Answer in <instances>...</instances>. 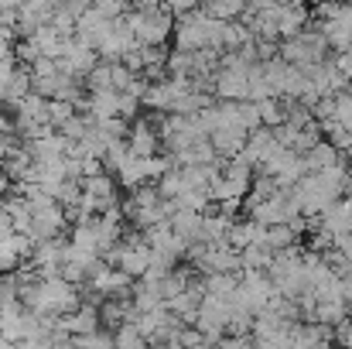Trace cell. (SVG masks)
Instances as JSON below:
<instances>
[{"label":"cell","mask_w":352,"mask_h":349,"mask_svg":"<svg viewBox=\"0 0 352 349\" xmlns=\"http://www.w3.org/2000/svg\"><path fill=\"white\" fill-rule=\"evenodd\" d=\"M123 21L130 24L133 41H137L140 48H157V45H164V41L171 38V31H175V21L168 17L164 3H151V0L130 7Z\"/></svg>","instance_id":"obj_1"},{"label":"cell","mask_w":352,"mask_h":349,"mask_svg":"<svg viewBox=\"0 0 352 349\" xmlns=\"http://www.w3.org/2000/svg\"><path fill=\"white\" fill-rule=\"evenodd\" d=\"M219 31H223V24L212 21V17H206V14H202V3H199V10H192L188 17L175 21V31H171L175 41H178L175 52L195 55V52H202V48H216V45H219Z\"/></svg>","instance_id":"obj_2"},{"label":"cell","mask_w":352,"mask_h":349,"mask_svg":"<svg viewBox=\"0 0 352 349\" xmlns=\"http://www.w3.org/2000/svg\"><path fill=\"white\" fill-rule=\"evenodd\" d=\"M291 195H294V202H298V213L301 216H322L336 199H339V192L336 189H329L325 182H322V175H305L294 189H291Z\"/></svg>","instance_id":"obj_3"},{"label":"cell","mask_w":352,"mask_h":349,"mask_svg":"<svg viewBox=\"0 0 352 349\" xmlns=\"http://www.w3.org/2000/svg\"><path fill=\"white\" fill-rule=\"evenodd\" d=\"M65 209L55 202V199H48V202H38V206H31V240L34 243H41V240H55V236H62L65 233Z\"/></svg>","instance_id":"obj_4"},{"label":"cell","mask_w":352,"mask_h":349,"mask_svg":"<svg viewBox=\"0 0 352 349\" xmlns=\"http://www.w3.org/2000/svg\"><path fill=\"white\" fill-rule=\"evenodd\" d=\"M96 62H100V59H96L93 48H86V45H79L76 38H69V41L62 45V55H58V72L69 76V79H79V76H89V69H93Z\"/></svg>","instance_id":"obj_5"},{"label":"cell","mask_w":352,"mask_h":349,"mask_svg":"<svg viewBox=\"0 0 352 349\" xmlns=\"http://www.w3.org/2000/svg\"><path fill=\"white\" fill-rule=\"evenodd\" d=\"M93 332H100L96 305H79L76 312L62 315L58 326H55V336H69V339H82V336H93Z\"/></svg>","instance_id":"obj_6"},{"label":"cell","mask_w":352,"mask_h":349,"mask_svg":"<svg viewBox=\"0 0 352 349\" xmlns=\"http://www.w3.org/2000/svg\"><path fill=\"white\" fill-rule=\"evenodd\" d=\"M246 72H250V69H219V72H216L212 93L219 96V103H246V93H250Z\"/></svg>","instance_id":"obj_7"},{"label":"cell","mask_w":352,"mask_h":349,"mask_svg":"<svg viewBox=\"0 0 352 349\" xmlns=\"http://www.w3.org/2000/svg\"><path fill=\"white\" fill-rule=\"evenodd\" d=\"M195 267L206 271V274H239L243 271L239 267V253L230 243H206V253H202V260Z\"/></svg>","instance_id":"obj_8"},{"label":"cell","mask_w":352,"mask_h":349,"mask_svg":"<svg viewBox=\"0 0 352 349\" xmlns=\"http://www.w3.org/2000/svg\"><path fill=\"white\" fill-rule=\"evenodd\" d=\"M308 21H311V10L308 7H301V3H280V10H277V38H284V41L298 38L308 28Z\"/></svg>","instance_id":"obj_9"},{"label":"cell","mask_w":352,"mask_h":349,"mask_svg":"<svg viewBox=\"0 0 352 349\" xmlns=\"http://www.w3.org/2000/svg\"><path fill=\"white\" fill-rule=\"evenodd\" d=\"M157 144H161V140H157L151 120H133V123H130V134H126V151H130V158H154Z\"/></svg>","instance_id":"obj_10"},{"label":"cell","mask_w":352,"mask_h":349,"mask_svg":"<svg viewBox=\"0 0 352 349\" xmlns=\"http://www.w3.org/2000/svg\"><path fill=\"white\" fill-rule=\"evenodd\" d=\"M209 144H212V151H216L219 161H233V158L243 154V147H246V130H243V127L216 130V134H209Z\"/></svg>","instance_id":"obj_11"},{"label":"cell","mask_w":352,"mask_h":349,"mask_svg":"<svg viewBox=\"0 0 352 349\" xmlns=\"http://www.w3.org/2000/svg\"><path fill=\"white\" fill-rule=\"evenodd\" d=\"M263 233H267V226H260L256 220H233L226 243L239 253V250H246V246H263Z\"/></svg>","instance_id":"obj_12"},{"label":"cell","mask_w":352,"mask_h":349,"mask_svg":"<svg viewBox=\"0 0 352 349\" xmlns=\"http://www.w3.org/2000/svg\"><path fill=\"white\" fill-rule=\"evenodd\" d=\"M322 230L329 233V236H342V233H349V220H352V199H336L322 216Z\"/></svg>","instance_id":"obj_13"},{"label":"cell","mask_w":352,"mask_h":349,"mask_svg":"<svg viewBox=\"0 0 352 349\" xmlns=\"http://www.w3.org/2000/svg\"><path fill=\"white\" fill-rule=\"evenodd\" d=\"M24 96H31V72H28V69H17V72L10 76V83L0 86V107L17 110V103H21Z\"/></svg>","instance_id":"obj_14"},{"label":"cell","mask_w":352,"mask_h":349,"mask_svg":"<svg viewBox=\"0 0 352 349\" xmlns=\"http://www.w3.org/2000/svg\"><path fill=\"white\" fill-rule=\"evenodd\" d=\"M168 226H171V233H175L178 240H185V243H199V240H202V216H199V213L178 209Z\"/></svg>","instance_id":"obj_15"},{"label":"cell","mask_w":352,"mask_h":349,"mask_svg":"<svg viewBox=\"0 0 352 349\" xmlns=\"http://www.w3.org/2000/svg\"><path fill=\"white\" fill-rule=\"evenodd\" d=\"M0 171L7 175V182H17V185H21V182H28V178H31V171H34V158H31V154H28V147L21 144V147H17V151L0 165Z\"/></svg>","instance_id":"obj_16"},{"label":"cell","mask_w":352,"mask_h":349,"mask_svg":"<svg viewBox=\"0 0 352 349\" xmlns=\"http://www.w3.org/2000/svg\"><path fill=\"white\" fill-rule=\"evenodd\" d=\"M243 10H246V3H239V0H212V3L202 7V14L212 17V21H219V24H233V21H239Z\"/></svg>","instance_id":"obj_17"},{"label":"cell","mask_w":352,"mask_h":349,"mask_svg":"<svg viewBox=\"0 0 352 349\" xmlns=\"http://www.w3.org/2000/svg\"><path fill=\"white\" fill-rule=\"evenodd\" d=\"M117 185H123V189H140V185H151L147 178H144V165H140V158H126L123 165L117 168V178H113Z\"/></svg>","instance_id":"obj_18"},{"label":"cell","mask_w":352,"mask_h":349,"mask_svg":"<svg viewBox=\"0 0 352 349\" xmlns=\"http://www.w3.org/2000/svg\"><path fill=\"white\" fill-rule=\"evenodd\" d=\"M263 246H267L270 253L291 250V246H298V233L291 230L287 223H284V226H267V233H263Z\"/></svg>","instance_id":"obj_19"},{"label":"cell","mask_w":352,"mask_h":349,"mask_svg":"<svg viewBox=\"0 0 352 349\" xmlns=\"http://www.w3.org/2000/svg\"><path fill=\"white\" fill-rule=\"evenodd\" d=\"M236 281H239V274H206L202 288H206L209 298H233Z\"/></svg>","instance_id":"obj_20"},{"label":"cell","mask_w":352,"mask_h":349,"mask_svg":"<svg viewBox=\"0 0 352 349\" xmlns=\"http://www.w3.org/2000/svg\"><path fill=\"white\" fill-rule=\"evenodd\" d=\"M311 322L336 329V326L346 322V305H342V302H315V319H311Z\"/></svg>","instance_id":"obj_21"},{"label":"cell","mask_w":352,"mask_h":349,"mask_svg":"<svg viewBox=\"0 0 352 349\" xmlns=\"http://www.w3.org/2000/svg\"><path fill=\"white\" fill-rule=\"evenodd\" d=\"M270 260H274V253L267 246H246V250H239V267L243 271H263L267 274Z\"/></svg>","instance_id":"obj_22"},{"label":"cell","mask_w":352,"mask_h":349,"mask_svg":"<svg viewBox=\"0 0 352 349\" xmlns=\"http://www.w3.org/2000/svg\"><path fill=\"white\" fill-rule=\"evenodd\" d=\"M86 89L89 93H103V89H113V65L110 62H96L86 76Z\"/></svg>","instance_id":"obj_23"},{"label":"cell","mask_w":352,"mask_h":349,"mask_svg":"<svg viewBox=\"0 0 352 349\" xmlns=\"http://www.w3.org/2000/svg\"><path fill=\"white\" fill-rule=\"evenodd\" d=\"M256 110H260V123L267 130L284 123V100H263V103H256Z\"/></svg>","instance_id":"obj_24"},{"label":"cell","mask_w":352,"mask_h":349,"mask_svg":"<svg viewBox=\"0 0 352 349\" xmlns=\"http://www.w3.org/2000/svg\"><path fill=\"white\" fill-rule=\"evenodd\" d=\"M21 267V257H17V246H14V236L0 240V277L14 274Z\"/></svg>","instance_id":"obj_25"},{"label":"cell","mask_w":352,"mask_h":349,"mask_svg":"<svg viewBox=\"0 0 352 349\" xmlns=\"http://www.w3.org/2000/svg\"><path fill=\"white\" fill-rule=\"evenodd\" d=\"M76 349H113V336L110 332H93V336H82V339H72Z\"/></svg>","instance_id":"obj_26"},{"label":"cell","mask_w":352,"mask_h":349,"mask_svg":"<svg viewBox=\"0 0 352 349\" xmlns=\"http://www.w3.org/2000/svg\"><path fill=\"white\" fill-rule=\"evenodd\" d=\"M93 10L100 14V17H107V21H120V17H126V3H117V0H100V3H93Z\"/></svg>","instance_id":"obj_27"},{"label":"cell","mask_w":352,"mask_h":349,"mask_svg":"<svg viewBox=\"0 0 352 349\" xmlns=\"http://www.w3.org/2000/svg\"><path fill=\"white\" fill-rule=\"evenodd\" d=\"M239 123H243V130L250 134V130H256V127H263L260 123V110H256V103H239Z\"/></svg>","instance_id":"obj_28"},{"label":"cell","mask_w":352,"mask_h":349,"mask_svg":"<svg viewBox=\"0 0 352 349\" xmlns=\"http://www.w3.org/2000/svg\"><path fill=\"white\" fill-rule=\"evenodd\" d=\"M332 69H336L346 83H352V52H339V55L332 59Z\"/></svg>","instance_id":"obj_29"},{"label":"cell","mask_w":352,"mask_h":349,"mask_svg":"<svg viewBox=\"0 0 352 349\" xmlns=\"http://www.w3.org/2000/svg\"><path fill=\"white\" fill-rule=\"evenodd\" d=\"M58 10L65 14V17H72V21H79L86 10H89V3L86 0H69V3H58Z\"/></svg>","instance_id":"obj_30"},{"label":"cell","mask_w":352,"mask_h":349,"mask_svg":"<svg viewBox=\"0 0 352 349\" xmlns=\"http://www.w3.org/2000/svg\"><path fill=\"white\" fill-rule=\"evenodd\" d=\"M130 83H133V76H130V72H126L120 62H113V93H123Z\"/></svg>","instance_id":"obj_31"},{"label":"cell","mask_w":352,"mask_h":349,"mask_svg":"<svg viewBox=\"0 0 352 349\" xmlns=\"http://www.w3.org/2000/svg\"><path fill=\"white\" fill-rule=\"evenodd\" d=\"M339 343H342V349H352V322H342V326H336V332H332Z\"/></svg>","instance_id":"obj_32"},{"label":"cell","mask_w":352,"mask_h":349,"mask_svg":"<svg viewBox=\"0 0 352 349\" xmlns=\"http://www.w3.org/2000/svg\"><path fill=\"white\" fill-rule=\"evenodd\" d=\"M7 236H14V220H10L7 209L0 206V240H7Z\"/></svg>","instance_id":"obj_33"},{"label":"cell","mask_w":352,"mask_h":349,"mask_svg":"<svg viewBox=\"0 0 352 349\" xmlns=\"http://www.w3.org/2000/svg\"><path fill=\"white\" fill-rule=\"evenodd\" d=\"M55 339H24V343H17L14 349H52Z\"/></svg>","instance_id":"obj_34"},{"label":"cell","mask_w":352,"mask_h":349,"mask_svg":"<svg viewBox=\"0 0 352 349\" xmlns=\"http://www.w3.org/2000/svg\"><path fill=\"white\" fill-rule=\"evenodd\" d=\"M52 349H76V343H72L69 336H55V343H52Z\"/></svg>","instance_id":"obj_35"},{"label":"cell","mask_w":352,"mask_h":349,"mask_svg":"<svg viewBox=\"0 0 352 349\" xmlns=\"http://www.w3.org/2000/svg\"><path fill=\"white\" fill-rule=\"evenodd\" d=\"M7 189H10V182H7V175H3V171H0V195H3V192H7Z\"/></svg>","instance_id":"obj_36"},{"label":"cell","mask_w":352,"mask_h":349,"mask_svg":"<svg viewBox=\"0 0 352 349\" xmlns=\"http://www.w3.org/2000/svg\"><path fill=\"white\" fill-rule=\"evenodd\" d=\"M346 161H349L346 168H349V171H352V147H349V151H346Z\"/></svg>","instance_id":"obj_37"},{"label":"cell","mask_w":352,"mask_h":349,"mask_svg":"<svg viewBox=\"0 0 352 349\" xmlns=\"http://www.w3.org/2000/svg\"><path fill=\"white\" fill-rule=\"evenodd\" d=\"M349 93H352V86H349Z\"/></svg>","instance_id":"obj_38"}]
</instances>
